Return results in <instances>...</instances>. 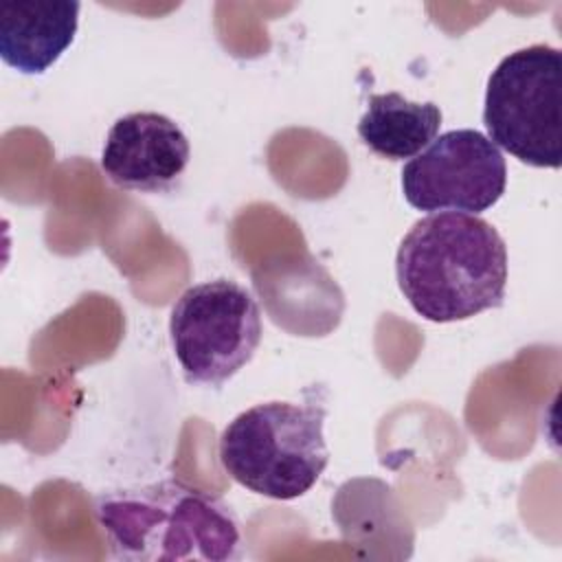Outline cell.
Wrapping results in <instances>:
<instances>
[{
  "label": "cell",
  "mask_w": 562,
  "mask_h": 562,
  "mask_svg": "<svg viewBox=\"0 0 562 562\" xmlns=\"http://www.w3.org/2000/svg\"><path fill=\"white\" fill-rule=\"evenodd\" d=\"M487 138L529 167L562 165V53L531 44L503 57L485 88Z\"/></svg>",
  "instance_id": "cell-4"
},
{
  "label": "cell",
  "mask_w": 562,
  "mask_h": 562,
  "mask_svg": "<svg viewBox=\"0 0 562 562\" xmlns=\"http://www.w3.org/2000/svg\"><path fill=\"white\" fill-rule=\"evenodd\" d=\"M507 162L481 132L463 127L439 134L402 169L406 202L426 213H483L505 193Z\"/></svg>",
  "instance_id": "cell-6"
},
{
  "label": "cell",
  "mask_w": 562,
  "mask_h": 562,
  "mask_svg": "<svg viewBox=\"0 0 562 562\" xmlns=\"http://www.w3.org/2000/svg\"><path fill=\"white\" fill-rule=\"evenodd\" d=\"M261 312L233 279L187 288L171 307L173 356L189 384L220 386L244 369L261 342Z\"/></svg>",
  "instance_id": "cell-5"
},
{
  "label": "cell",
  "mask_w": 562,
  "mask_h": 562,
  "mask_svg": "<svg viewBox=\"0 0 562 562\" xmlns=\"http://www.w3.org/2000/svg\"><path fill=\"white\" fill-rule=\"evenodd\" d=\"M441 110L432 101H411L400 92L371 94L358 121L360 140L378 156L404 160L426 149L439 134Z\"/></svg>",
  "instance_id": "cell-9"
},
{
  "label": "cell",
  "mask_w": 562,
  "mask_h": 562,
  "mask_svg": "<svg viewBox=\"0 0 562 562\" xmlns=\"http://www.w3.org/2000/svg\"><path fill=\"white\" fill-rule=\"evenodd\" d=\"M321 404L263 402L220 435V463L241 487L274 501L307 494L329 461Z\"/></svg>",
  "instance_id": "cell-3"
},
{
  "label": "cell",
  "mask_w": 562,
  "mask_h": 562,
  "mask_svg": "<svg viewBox=\"0 0 562 562\" xmlns=\"http://www.w3.org/2000/svg\"><path fill=\"white\" fill-rule=\"evenodd\" d=\"M397 285L426 321L454 323L501 307L507 248L498 231L470 213H430L413 224L395 255Z\"/></svg>",
  "instance_id": "cell-1"
},
{
  "label": "cell",
  "mask_w": 562,
  "mask_h": 562,
  "mask_svg": "<svg viewBox=\"0 0 562 562\" xmlns=\"http://www.w3.org/2000/svg\"><path fill=\"white\" fill-rule=\"evenodd\" d=\"M110 555L130 562H228L241 555L233 509L204 490L167 479L94 501Z\"/></svg>",
  "instance_id": "cell-2"
},
{
  "label": "cell",
  "mask_w": 562,
  "mask_h": 562,
  "mask_svg": "<svg viewBox=\"0 0 562 562\" xmlns=\"http://www.w3.org/2000/svg\"><path fill=\"white\" fill-rule=\"evenodd\" d=\"M189 156V140L176 121L158 112H132L110 127L101 169L121 189L160 193L176 184Z\"/></svg>",
  "instance_id": "cell-7"
},
{
  "label": "cell",
  "mask_w": 562,
  "mask_h": 562,
  "mask_svg": "<svg viewBox=\"0 0 562 562\" xmlns=\"http://www.w3.org/2000/svg\"><path fill=\"white\" fill-rule=\"evenodd\" d=\"M79 2L15 0L0 4V57L24 75L46 72L72 44Z\"/></svg>",
  "instance_id": "cell-8"
}]
</instances>
